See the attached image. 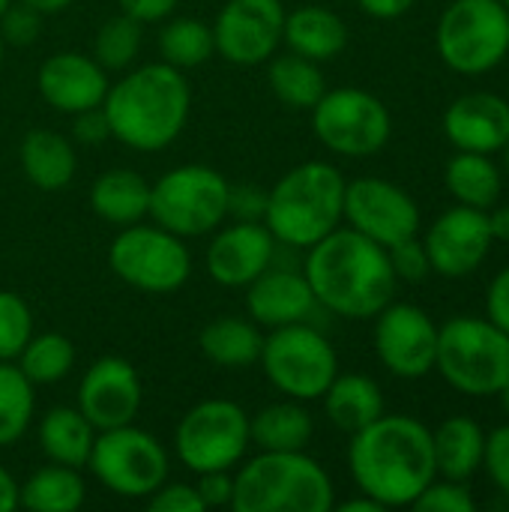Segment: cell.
Instances as JSON below:
<instances>
[{
    "instance_id": "cell-1",
    "label": "cell",
    "mask_w": 509,
    "mask_h": 512,
    "mask_svg": "<svg viewBox=\"0 0 509 512\" xmlns=\"http://www.w3.org/2000/svg\"><path fill=\"white\" fill-rule=\"evenodd\" d=\"M321 309L342 318H375L396 294L387 249L354 228H336L306 249L300 264Z\"/></svg>"
},
{
    "instance_id": "cell-2",
    "label": "cell",
    "mask_w": 509,
    "mask_h": 512,
    "mask_svg": "<svg viewBox=\"0 0 509 512\" xmlns=\"http://www.w3.org/2000/svg\"><path fill=\"white\" fill-rule=\"evenodd\" d=\"M348 465L357 489L387 507H411L438 477L432 432L405 414H381L351 435Z\"/></svg>"
},
{
    "instance_id": "cell-3",
    "label": "cell",
    "mask_w": 509,
    "mask_h": 512,
    "mask_svg": "<svg viewBox=\"0 0 509 512\" xmlns=\"http://www.w3.org/2000/svg\"><path fill=\"white\" fill-rule=\"evenodd\" d=\"M102 111L111 138L123 147L159 153L183 135L192 111V87L186 72L162 60L129 66L120 81H111Z\"/></svg>"
},
{
    "instance_id": "cell-4",
    "label": "cell",
    "mask_w": 509,
    "mask_h": 512,
    "mask_svg": "<svg viewBox=\"0 0 509 512\" xmlns=\"http://www.w3.org/2000/svg\"><path fill=\"white\" fill-rule=\"evenodd\" d=\"M345 177L330 162H303L285 171L267 192L264 225L285 249L306 252L342 225Z\"/></svg>"
},
{
    "instance_id": "cell-5",
    "label": "cell",
    "mask_w": 509,
    "mask_h": 512,
    "mask_svg": "<svg viewBox=\"0 0 509 512\" xmlns=\"http://www.w3.org/2000/svg\"><path fill=\"white\" fill-rule=\"evenodd\" d=\"M336 489L330 474L300 453H267L234 468V512H330Z\"/></svg>"
},
{
    "instance_id": "cell-6",
    "label": "cell",
    "mask_w": 509,
    "mask_h": 512,
    "mask_svg": "<svg viewBox=\"0 0 509 512\" xmlns=\"http://www.w3.org/2000/svg\"><path fill=\"white\" fill-rule=\"evenodd\" d=\"M228 177L210 165H177L150 183V219L189 240L228 222Z\"/></svg>"
},
{
    "instance_id": "cell-7",
    "label": "cell",
    "mask_w": 509,
    "mask_h": 512,
    "mask_svg": "<svg viewBox=\"0 0 509 512\" xmlns=\"http://www.w3.org/2000/svg\"><path fill=\"white\" fill-rule=\"evenodd\" d=\"M435 369L468 396H495L509 381V336L489 318H453L438 330Z\"/></svg>"
},
{
    "instance_id": "cell-8",
    "label": "cell",
    "mask_w": 509,
    "mask_h": 512,
    "mask_svg": "<svg viewBox=\"0 0 509 512\" xmlns=\"http://www.w3.org/2000/svg\"><path fill=\"white\" fill-rule=\"evenodd\" d=\"M258 366L282 396L297 402L321 399L339 375V357L333 345L309 321L267 330Z\"/></svg>"
},
{
    "instance_id": "cell-9",
    "label": "cell",
    "mask_w": 509,
    "mask_h": 512,
    "mask_svg": "<svg viewBox=\"0 0 509 512\" xmlns=\"http://www.w3.org/2000/svg\"><path fill=\"white\" fill-rule=\"evenodd\" d=\"M111 273L144 294H174L192 276V252L186 240L162 225H126L108 246Z\"/></svg>"
},
{
    "instance_id": "cell-10",
    "label": "cell",
    "mask_w": 509,
    "mask_h": 512,
    "mask_svg": "<svg viewBox=\"0 0 509 512\" xmlns=\"http://www.w3.org/2000/svg\"><path fill=\"white\" fill-rule=\"evenodd\" d=\"M87 471L117 498L147 501L171 471L165 444L135 423L96 435Z\"/></svg>"
},
{
    "instance_id": "cell-11",
    "label": "cell",
    "mask_w": 509,
    "mask_h": 512,
    "mask_svg": "<svg viewBox=\"0 0 509 512\" xmlns=\"http://www.w3.org/2000/svg\"><path fill=\"white\" fill-rule=\"evenodd\" d=\"M249 447V414L231 399H204L192 405L174 432V453L192 474L234 471Z\"/></svg>"
},
{
    "instance_id": "cell-12",
    "label": "cell",
    "mask_w": 509,
    "mask_h": 512,
    "mask_svg": "<svg viewBox=\"0 0 509 512\" xmlns=\"http://www.w3.org/2000/svg\"><path fill=\"white\" fill-rule=\"evenodd\" d=\"M441 60L462 72L480 75L509 54V12L501 0H453L435 30Z\"/></svg>"
},
{
    "instance_id": "cell-13",
    "label": "cell",
    "mask_w": 509,
    "mask_h": 512,
    "mask_svg": "<svg viewBox=\"0 0 509 512\" xmlns=\"http://www.w3.org/2000/svg\"><path fill=\"white\" fill-rule=\"evenodd\" d=\"M390 126L387 105L360 87L327 90L312 108L315 138L327 150L351 159L375 156L390 141Z\"/></svg>"
},
{
    "instance_id": "cell-14",
    "label": "cell",
    "mask_w": 509,
    "mask_h": 512,
    "mask_svg": "<svg viewBox=\"0 0 509 512\" xmlns=\"http://www.w3.org/2000/svg\"><path fill=\"white\" fill-rule=\"evenodd\" d=\"M282 0H225L213 21L216 54L231 66H264L282 45Z\"/></svg>"
},
{
    "instance_id": "cell-15",
    "label": "cell",
    "mask_w": 509,
    "mask_h": 512,
    "mask_svg": "<svg viewBox=\"0 0 509 512\" xmlns=\"http://www.w3.org/2000/svg\"><path fill=\"white\" fill-rule=\"evenodd\" d=\"M342 222L387 249L420 231V210L414 198L396 183L381 177H360L345 183Z\"/></svg>"
},
{
    "instance_id": "cell-16",
    "label": "cell",
    "mask_w": 509,
    "mask_h": 512,
    "mask_svg": "<svg viewBox=\"0 0 509 512\" xmlns=\"http://www.w3.org/2000/svg\"><path fill=\"white\" fill-rule=\"evenodd\" d=\"M375 354L396 378H423L435 369L438 327L411 303H387L375 315Z\"/></svg>"
},
{
    "instance_id": "cell-17",
    "label": "cell",
    "mask_w": 509,
    "mask_h": 512,
    "mask_svg": "<svg viewBox=\"0 0 509 512\" xmlns=\"http://www.w3.org/2000/svg\"><path fill=\"white\" fill-rule=\"evenodd\" d=\"M144 387L138 369L123 357H99L78 384V411L96 432L129 426L138 420Z\"/></svg>"
},
{
    "instance_id": "cell-18",
    "label": "cell",
    "mask_w": 509,
    "mask_h": 512,
    "mask_svg": "<svg viewBox=\"0 0 509 512\" xmlns=\"http://www.w3.org/2000/svg\"><path fill=\"white\" fill-rule=\"evenodd\" d=\"M279 252L276 237L264 222H240L219 225L204 252L207 276L222 288H246L267 267H273Z\"/></svg>"
},
{
    "instance_id": "cell-19",
    "label": "cell",
    "mask_w": 509,
    "mask_h": 512,
    "mask_svg": "<svg viewBox=\"0 0 509 512\" xmlns=\"http://www.w3.org/2000/svg\"><path fill=\"white\" fill-rule=\"evenodd\" d=\"M429 252V264L435 273L462 279L471 270H477L492 246V228H489V213L459 204L447 210L426 234L423 240Z\"/></svg>"
},
{
    "instance_id": "cell-20",
    "label": "cell",
    "mask_w": 509,
    "mask_h": 512,
    "mask_svg": "<svg viewBox=\"0 0 509 512\" xmlns=\"http://www.w3.org/2000/svg\"><path fill=\"white\" fill-rule=\"evenodd\" d=\"M111 87L108 69L99 66L93 54L57 51L39 63L36 90L45 105L72 117L87 108H99Z\"/></svg>"
},
{
    "instance_id": "cell-21",
    "label": "cell",
    "mask_w": 509,
    "mask_h": 512,
    "mask_svg": "<svg viewBox=\"0 0 509 512\" xmlns=\"http://www.w3.org/2000/svg\"><path fill=\"white\" fill-rule=\"evenodd\" d=\"M315 309L321 306L303 270L282 267L279 261H273V267H267L255 282L246 285V312L264 330L306 324L312 321Z\"/></svg>"
},
{
    "instance_id": "cell-22",
    "label": "cell",
    "mask_w": 509,
    "mask_h": 512,
    "mask_svg": "<svg viewBox=\"0 0 509 512\" xmlns=\"http://www.w3.org/2000/svg\"><path fill=\"white\" fill-rule=\"evenodd\" d=\"M447 138L468 153H495L509 141V102L495 93H468L444 114Z\"/></svg>"
},
{
    "instance_id": "cell-23",
    "label": "cell",
    "mask_w": 509,
    "mask_h": 512,
    "mask_svg": "<svg viewBox=\"0 0 509 512\" xmlns=\"http://www.w3.org/2000/svg\"><path fill=\"white\" fill-rule=\"evenodd\" d=\"M21 174L39 192H60L78 171L75 141L54 129H30L18 144Z\"/></svg>"
},
{
    "instance_id": "cell-24",
    "label": "cell",
    "mask_w": 509,
    "mask_h": 512,
    "mask_svg": "<svg viewBox=\"0 0 509 512\" xmlns=\"http://www.w3.org/2000/svg\"><path fill=\"white\" fill-rule=\"evenodd\" d=\"M87 201L90 210L114 228L150 219V183L132 168H108L105 174H99L90 183Z\"/></svg>"
},
{
    "instance_id": "cell-25",
    "label": "cell",
    "mask_w": 509,
    "mask_h": 512,
    "mask_svg": "<svg viewBox=\"0 0 509 512\" xmlns=\"http://www.w3.org/2000/svg\"><path fill=\"white\" fill-rule=\"evenodd\" d=\"M93 423L78 411V405H54L39 417L36 441L48 462L84 471L96 444Z\"/></svg>"
},
{
    "instance_id": "cell-26",
    "label": "cell",
    "mask_w": 509,
    "mask_h": 512,
    "mask_svg": "<svg viewBox=\"0 0 509 512\" xmlns=\"http://www.w3.org/2000/svg\"><path fill=\"white\" fill-rule=\"evenodd\" d=\"M282 42L288 45V51H294L300 57L327 63L345 51L348 27L333 9L309 3V6H297L285 15Z\"/></svg>"
},
{
    "instance_id": "cell-27",
    "label": "cell",
    "mask_w": 509,
    "mask_h": 512,
    "mask_svg": "<svg viewBox=\"0 0 509 512\" xmlns=\"http://www.w3.org/2000/svg\"><path fill=\"white\" fill-rule=\"evenodd\" d=\"M198 345L201 354L219 369H249L261 360L264 327L243 315H222L204 324Z\"/></svg>"
},
{
    "instance_id": "cell-28",
    "label": "cell",
    "mask_w": 509,
    "mask_h": 512,
    "mask_svg": "<svg viewBox=\"0 0 509 512\" xmlns=\"http://www.w3.org/2000/svg\"><path fill=\"white\" fill-rule=\"evenodd\" d=\"M249 435L258 450L267 453H300L312 444L315 420L297 399L264 405L249 417Z\"/></svg>"
},
{
    "instance_id": "cell-29",
    "label": "cell",
    "mask_w": 509,
    "mask_h": 512,
    "mask_svg": "<svg viewBox=\"0 0 509 512\" xmlns=\"http://www.w3.org/2000/svg\"><path fill=\"white\" fill-rule=\"evenodd\" d=\"M321 399H324L327 420L345 435H354V432L366 429L369 423H375L384 414L381 387L372 378L354 375V372L351 375H336Z\"/></svg>"
},
{
    "instance_id": "cell-30",
    "label": "cell",
    "mask_w": 509,
    "mask_h": 512,
    "mask_svg": "<svg viewBox=\"0 0 509 512\" xmlns=\"http://www.w3.org/2000/svg\"><path fill=\"white\" fill-rule=\"evenodd\" d=\"M432 450H435V471L444 480L465 483L483 468V450L486 435L471 417H450L447 423L432 432Z\"/></svg>"
},
{
    "instance_id": "cell-31",
    "label": "cell",
    "mask_w": 509,
    "mask_h": 512,
    "mask_svg": "<svg viewBox=\"0 0 509 512\" xmlns=\"http://www.w3.org/2000/svg\"><path fill=\"white\" fill-rule=\"evenodd\" d=\"M87 501V483L78 468L48 462L18 483V507L33 512H75Z\"/></svg>"
},
{
    "instance_id": "cell-32",
    "label": "cell",
    "mask_w": 509,
    "mask_h": 512,
    "mask_svg": "<svg viewBox=\"0 0 509 512\" xmlns=\"http://www.w3.org/2000/svg\"><path fill=\"white\" fill-rule=\"evenodd\" d=\"M267 84L273 96L294 111H312L315 102L327 93L321 66L294 51L273 54L267 60Z\"/></svg>"
},
{
    "instance_id": "cell-33",
    "label": "cell",
    "mask_w": 509,
    "mask_h": 512,
    "mask_svg": "<svg viewBox=\"0 0 509 512\" xmlns=\"http://www.w3.org/2000/svg\"><path fill=\"white\" fill-rule=\"evenodd\" d=\"M159 60L186 72L204 66L216 54V39H213V24L201 18H165L156 36Z\"/></svg>"
},
{
    "instance_id": "cell-34",
    "label": "cell",
    "mask_w": 509,
    "mask_h": 512,
    "mask_svg": "<svg viewBox=\"0 0 509 512\" xmlns=\"http://www.w3.org/2000/svg\"><path fill=\"white\" fill-rule=\"evenodd\" d=\"M75 342L63 333H33L24 351L15 357V366L27 375L33 387H51L72 375L75 369Z\"/></svg>"
},
{
    "instance_id": "cell-35",
    "label": "cell",
    "mask_w": 509,
    "mask_h": 512,
    "mask_svg": "<svg viewBox=\"0 0 509 512\" xmlns=\"http://www.w3.org/2000/svg\"><path fill=\"white\" fill-rule=\"evenodd\" d=\"M447 189L453 192L456 201L477 210H489L501 195V174L486 153L462 150L447 165Z\"/></svg>"
},
{
    "instance_id": "cell-36",
    "label": "cell",
    "mask_w": 509,
    "mask_h": 512,
    "mask_svg": "<svg viewBox=\"0 0 509 512\" xmlns=\"http://www.w3.org/2000/svg\"><path fill=\"white\" fill-rule=\"evenodd\" d=\"M36 417V387L12 363L0 360V450L15 447Z\"/></svg>"
},
{
    "instance_id": "cell-37",
    "label": "cell",
    "mask_w": 509,
    "mask_h": 512,
    "mask_svg": "<svg viewBox=\"0 0 509 512\" xmlns=\"http://www.w3.org/2000/svg\"><path fill=\"white\" fill-rule=\"evenodd\" d=\"M144 45V24L126 12L111 15L108 21L99 24L96 36H93V57L99 60L102 69L108 72H126L129 66H135L138 54Z\"/></svg>"
},
{
    "instance_id": "cell-38",
    "label": "cell",
    "mask_w": 509,
    "mask_h": 512,
    "mask_svg": "<svg viewBox=\"0 0 509 512\" xmlns=\"http://www.w3.org/2000/svg\"><path fill=\"white\" fill-rule=\"evenodd\" d=\"M33 336V312L15 291L0 288V360H12L24 351Z\"/></svg>"
},
{
    "instance_id": "cell-39",
    "label": "cell",
    "mask_w": 509,
    "mask_h": 512,
    "mask_svg": "<svg viewBox=\"0 0 509 512\" xmlns=\"http://www.w3.org/2000/svg\"><path fill=\"white\" fill-rule=\"evenodd\" d=\"M39 33H42V12L21 0H12L6 12L0 15V39L6 45H15V48L33 45Z\"/></svg>"
},
{
    "instance_id": "cell-40",
    "label": "cell",
    "mask_w": 509,
    "mask_h": 512,
    "mask_svg": "<svg viewBox=\"0 0 509 512\" xmlns=\"http://www.w3.org/2000/svg\"><path fill=\"white\" fill-rule=\"evenodd\" d=\"M414 510L420 512H474L477 504L471 498V492L462 486V483H453V480H444V483H429L420 498L411 504Z\"/></svg>"
},
{
    "instance_id": "cell-41",
    "label": "cell",
    "mask_w": 509,
    "mask_h": 512,
    "mask_svg": "<svg viewBox=\"0 0 509 512\" xmlns=\"http://www.w3.org/2000/svg\"><path fill=\"white\" fill-rule=\"evenodd\" d=\"M387 258H390V267L396 273V279H405V282H423L429 273H432V264H429V252L426 246L414 237H405L393 246H387Z\"/></svg>"
},
{
    "instance_id": "cell-42",
    "label": "cell",
    "mask_w": 509,
    "mask_h": 512,
    "mask_svg": "<svg viewBox=\"0 0 509 512\" xmlns=\"http://www.w3.org/2000/svg\"><path fill=\"white\" fill-rule=\"evenodd\" d=\"M147 510L153 512H207L198 492H195V483H171L165 480L150 498H147Z\"/></svg>"
},
{
    "instance_id": "cell-43",
    "label": "cell",
    "mask_w": 509,
    "mask_h": 512,
    "mask_svg": "<svg viewBox=\"0 0 509 512\" xmlns=\"http://www.w3.org/2000/svg\"><path fill=\"white\" fill-rule=\"evenodd\" d=\"M483 468L489 471L492 483L509 498V426H501L492 435H486Z\"/></svg>"
},
{
    "instance_id": "cell-44",
    "label": "cell",
    "mask_w": 509,
    "mask_h": 512,
    "mask_svg": "<svg viewBox=\"0 0 509 512\" xmlns=\"http://www.w3.org/2000/svg\"><path fill=\"white\" fill-rule=\"evenodd\" d=\"M195 492L204 504V510H231V495H234V471H204L195 474Z\"/></svg>"
},
{
    "instance_id": "cell-45",
    "label": "cell",
    "mask_w": 509,
    "mask_h": 512,
    "mask_svg": "<svg viewBox=\"0 0 509 512\" xmlns=\"http://www.w3.org/2000/svg\"><path fill=\"white\" fill-rule=\"evenodd\" d=\"M264 207H267V192L243 183L228 189V219L240 222H264Z\"/></svg>"
},
{
    "instance_id": "cell-46",
    "label": "cell",
    "mask_w": 509,
    "mask_h": 512,
    "mask_svg": "<svg viewBox=\"0 0 509 512\" xmlns=\"http://www.w3.org/2000/svg\"><path fill=\"white\" fill-rule=\"evenodd\" d=\"M72 138L78 144H90V147L111 138V126H108V117H105L102 105L72 114Z\"/></svg>"
},
{
    "instance_id": "cell-47",
    "label": "cell",
    "mask_w": 509,
    "mask_h": 512,
    "mask_svg": "<svg viewBox=\"0 0 509 512\" xmlns=\"http://www.w3.org/2000/svg\"><path fill=\"white\" fill-rule=\"evenodd\" d=\"M486 312H489V321L509 336V267L501 270L495 276V282L489 285Z\"/></svg>"
},
{
    "instance_id": "cell-48",
    "label": "cell",
    "mask_w": 509,
    "mask_h": 512,
    "mask_svg": "<svg viewBox=\"0 0 509 512\" xmlns=\"http://www.w3.org/2000/svg\"><path fill=\"white\" fill-rule=\"evenodd\" d=\"M180 0H117L120 12L138 18L141 24H156L171 18V12L177 9Z\"/></svg>"
},
{
    "instance_id": "cell-49",
    "label": "cell",
    "mask_w": 509,
    "mask_h": 512,
    "mask_svg": "<svg viewBox=\"0 0 509 512\" xmlns=\"http://www.w3.org/2000/svg\"><path fill=\"white\" fill-rule=\"evenodd\" d=\"M357 3L363 6V12H369L372 18H381V21L399 18L414 6V0H357Z\"/></svg>"
},
{
    "instance_id": "cell-50",
    "label": "cell",
    "mask_w": 509,
    "mask_h": 512,
    "mask_svg": "<svg viewBox=\"0 0 509 512\" xmlns=\"http://www.w3.org/2000/svg\"><path fill=\"white\" fill-rule=\"evenodd\" d=\"M18 510V480L0 465V512Z\"/></svg>"
},
{
    "instance_id": "cell-51",
    "label": "cell",
    "mask_w": 509,
    "mask_h": 512,
    "mask_svg": "<svg viewBox=\"0 0 509 512\" xmlns=\"http://www.w3.org/2000/svg\"><path fill=\"white\" fill-rule=\"evenodd\" d=\"M489 228H492V240H509V207H498L489 216Z\"/></svg>"
},
{
    "instance_id": "cell-52",
    "label": "cell",
    "mask_w": 509,
    "mask_h": 512,
    "mask_svg": "<svg viewBox=\"0 0 509 512\" xmlns=\"http://www.w3.org/2000/svg\"><path fill=\"white\" fill-rule=\"evenodd\" d=\"M384 507L375 501V498H369V495H363V498H354V501H342L339 504V512H381Z\"/></svg>"
},
{
    "instance_id": "cell-53",
    "label": "cell",
    "mask_w": 509,
    "mask_h": 512,
    "mask_svg": "<svg viewBox=\"0 0 509 512\" xmlns=\"http://www.w3.org/2000/svg\"><path fill=\"white\" fill-rule=\"evenodd\" d=\"M21 3H27V6H33V9H39L42 15H57V12H63V9H69V6H72V0H21Z\"/></svg>"
},
{
    "instance_id": "cell-54",
    "label": "cell",
    "mask_w": 509,
    "mask_h": 512,
    "mask_svg": "<svg viewBox=\"0 0 509 512\" xmlns=\"http://www.w3.org/2000/svg\"><path fill=\"white\" fill-rule=\"evenodd\" d=\"M3 63H6V42L0 39V72H3Z\"/></svg>"
},
{
    "instance_id": "cell-55",
    "label": "cell",
    "mask_w": 509,
    "mask_h": 512,
    "mask_svg": "<svg viewBox=\"0 0 509 512\" xmlns=\"http://www.w3.org/2000/svg\"><path fill=\"white\" fill-rule=\"evenodd\" d=\"M501 396H504V408H507V414H509V381H507V384H504Z\"/></svg>"
},
{
    "instance_id": "cell-56",
    "label": "cell",
    "mask_w": 509,
    "mask_h": 512,
    "mask_svg": "<svg viewBox=\"0 0 509 512\" xmlns=\"http://www.w3.org/2000/svg\"><path fill=\"white\" fill-rule=\"evenodd\" d=\"M504 162H507V171H509V141L504 144Z\"/></svg>"
},
{
    "instance_id": "cell-57",
    "label": "cell",
    "mask_w": 509,
    "mask_h": 512,
    "mask_svg": "<svg viewBox=\"0 0 509 512\" xmlns=\"http://www.w3.org/2000/svg\"><path fill=\"white\" fill-rule=\"evenodd\" d=\"M9 3H12V0H0V15L6 12V6H9Z\"/></svg>"
},
{
    "instance_id": "cell-58",
    "label": "cell",
    "mask_w": 509,
    "mask_h": 512,
    "mask_svg": "<svg viewBox=\"0 0 509 512\" xmlns=\"http://www.w3.org/2000/svg\"><path fill=\"white\" fill-rule=\"evenodd\" d=\"M501 3H504V6H507V12H509V0H501Z\"/></svg>"
}]
</instances>
